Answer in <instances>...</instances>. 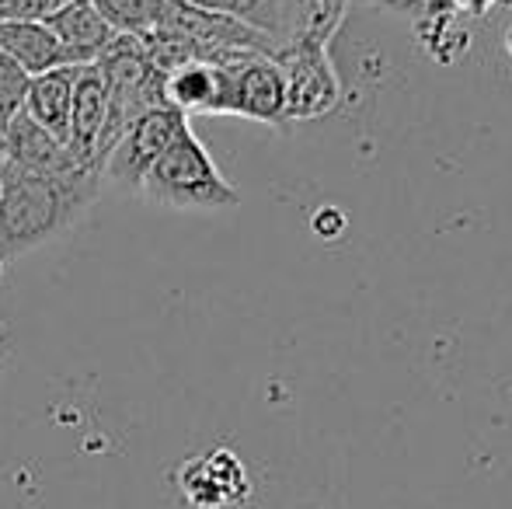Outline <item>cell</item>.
I'll return each mask as SVG.
<instances>
[{
	"mask_svg": "<svg viewBox=\"0 0 512 509\" xmlns=\"http://www.w3.org/2000/svg\"><path fill=\"white\" fill-rule=\"evenodd\" d=\"M102 171L32 175L0 161V272L67 234L102 196Z\"/></svg>",
	"mask_w": 512,
	"mask_h": 509,
	"instance_id": "6da1fadb",
	"label": "cell"
},
{
	"mask_svg": "<svg viewBox=\"0 0 512 509\" xmlns=\"http://www.w3.org/2000/svg\"><path fill=\"white\" fill-rule=\"evenodd\" d=\"M140 196L168 210H230L241 203V192L223 178L192 126H185L154 161L140 182Z\"/></svg>",
	"mask_w": 512,
	"mask_h": 509,
	"instance_id": "7a4b0ae2",
	"label": "cell"
},
{
	"mask_svg": "<svg viewBox=\"0 0 512 509\" xmlns=\"http://www.w3.org/2000/svg\"><path fill=\"white\" fill-rule=\"evenodd\" d=\"M286 81V123H307L321 119L342 98V84L331 67V56L324 42L293 39L272 53Z\"/></svg>",
	"mask_w": 512,
	"mask_h": 509,
	"instance_id": "3957f363",
	"label": "cell"
},
{
	"mask_svg": "<svg viewBox=\"0 0 512 509\" xmlns=\"http://www.w3.org/2000/svg\"><path fill=\"white\" fill-rule=\"evenodd\" d=\"M185 126H189V116H182V112H175V109L143 112V116L119 136V143L108 150V157L102 161V182H112L126 192H140V182L147 178V171L154 168V161L168 150V143L175 140Z\"/></svg>",
	"mask_w": 512,
	"mask_h": 509,
	"instance_id": "277c9868",
	"label": "cell"
},
{
	"mask_svg": "<svg viewBox=\"0 0 512 509\" xmlns=\"http://www.w3.org/2000/svg\"><path fill=\"white\" fill-rule=\"evenodd\" d=\"M230 112L227 116H244L265 126H286V81L283 70L265 53H230Z\"/></svg>",
	"mask_w": 512,
	"mask_h": 509,
	"instance_id": "5b68a950",
	"label": "cell"
},
{
	"mask_svg": "<svg viewBox=\"0 0 512 509\" xmlns=\"http://www.w3.org/2000/svg\"><path fill=\"white\" fill-rule=\"evenodd\" d=\"M178 489L185 503L196 509H227L248 503L251 478L234 450L216 447L203 457H189L178 468Z\"/></svg>",
	"mask_w": 512,
	"mask_h": 509,
	"instance_id": "8992f818",
	"label": "cell"
},
{
	"mask_svg": "<svg viewBox=\"0 0 512 509\" xmlns=\"http://www.w3.org/2000/svg\"><path fill=\"white\" fill-rule=\"evenodd\" d=\"M227 60V56H223ZM223 60H185L164 74V102L182 116H227L230 74Z\"/></svg>",
	"mask_w": 512,
	"mask_h": 509,
	"instance_id": "52a82bcc",
	"label": "cell"
},
{
	"mask_svg": "<svg viewBox=\"0 0 512 509\" xmlns=\"http://www.w3.org/2000/svg\"><path fill=\"white\" fill-rule=\"evenodd\" d=\"M0 161L14 164L21 171H32V175H70V171L88 168L70 150V143L56 140L39 123H32L25 112H18L0 133Z\"/></svg>",
	"mask_w": 512,
	"mask_h": 509,
	"instance_id": "ba28073f",
	"label": "cell"
},
{
	"mask_svg": "<svg viewBox=\"0 0 512 509\" xmlns=\"http://www.w3.org/2000/svg\"><path fill=\"white\" fill-rule=\"evenodd\" d=\"M42 21L60 39L67 67L95 63L108 49V42L115 39V28L105 21V14L95 7V0H67V4L53 7Z\"/></svg>",
	"mask_w": 512,
	"mask_h": 509,
	"instance_id": "9c48e42d",
	"label": "cell"
},
{
	"mask_svg": "<svg viewBox=\"0 0 512 509\" xmlns=\"http://www.w3.org/2000/svg\"><path fill=\"white\" fill-rule=\"evenodd\" d=\"M108 109V84L102 67L95 63H81L74 74V95H70V150L91 168L95 157L98 133L105 126Z\"/></svg>",
	"mask_w": 512,
	"mask_h": 509,
	"instance_id": "30bf717a",
	"label": "cell"
},
{
	"mask_svg": "<svg viewBox=\"0 0 512 509\" xmlns=\"http://www.w3.org/2000/svg\"><path fill=\"white\" fill-rule=\"evenodd\" d=\"M0 53L14 60L28 74H46L53 67H67L63 63L60 39L42 18L25 21H0Z\"/></svg>",
	"mask_w": 512,
	"mask_h": 509,
	"instance_id": "8fae6325",
	"label": "cell"
},
{
	"mask_svg": "<svg viewBox=\"0 0 512 509\" xmlns=\"http://www.w3.org/2000/svg\"><path fill=\"white\" fill-rule=\"evenodd\" d=\"M77 67H53L46 74H35L28 84L25 116L39 123L56 140L70 143V95H74Z\"/></svg>",
	"mask_w": 512,
	"mask_h": 509,
	"instance_id": "7c38bea8",
	"label": "cell"
},
{
	"mask_svg": "<svg viewBox=\"0 0 512 509\" xmlns=\"http://www.w3.org/2000/svg\"><path fill=\"white\" fill-rule=\"evenodd\" d=\"M171 0H95V7L105 14V21L115 32L147 35L161 25Z\"/></svg>",
	"mask_w": 512,
	"mask_h": 509,
	"instance_id": "4fadbf2b",
	"label": "cell"
},
{
	"mask_svg": "<svg viewBox=\"0 0 512 509\" xmlns=\"http://www.w3.org/2000/svg\"><path fill=\"white\" fill-rule=\"evenodd\" d=\"M28 84H32V74L0 53V133H4V126L11 123L18 112H25Z\"/></svg>",
	"mask_w": 512,
	"mask_h": 509,
	"instance_id": "5bb4252c",
	"label": "cell"
},
{
	"mask_svg": "<svg viewBox=\"0 0 512 509\" xmlns=\"http://www.w3.org/2000/svg\"><path fill=\"white\" fill-rule=\"evenodd\" d=\"M345 227H349V220H345V213L338 210V206H317L314 217H310V231H314L317 238H324V241L342 238Z\"/></svg>",
	"mask_w": 512,
	"mask_h": 509,
	"instance_id": "9a60e30c",
	"label": "cell"
},
{
	"mask_svg": "<svg viewBox=\"0 0 512 509\" xmlns=\"http://www.w3.org/2000/svg\"><path fill=\"white\" fill-rule=\"evenodd\" d=\"M453 14H467V18H485L488 11L502 4V0H446Z\"/></svg>",
	"mask_w": 512,
	"mask_h": 509,
	"instance_id": "2e32d148",
	"label": "cell"
},
{
	"mask_svg": "<svg viewBox=\"0 0 512 509\" xmlns=\"http://www.w3.org/2000/svg\"><path fill=\"white\" fill-rule=\"evenodd\" d=\"M352 4V0H349ZM359 4H373V7H387V11H398V14H411V18H418V14L425 11V0H359Z\"/></svg>",
	"mask_w": 512,
	"mask_h": 509,
	"instance_id": "e0dca14e",
	"label": "cell"
},
{
	"mask_svg": "<svg viewBox=\"0 0 512 509\" xmlns=\"http://www.w3.org/2000/svg\"><path fill=\"white\" fill-rule=\"evenodd\" d=\"M502 42H506V53H509V60H512V25L506 28V39H502Z\"/></svg>",
	"mask_w": 512,
	"mask_h": 509,
	"instance_id": "ac0fdd59",
	"label": "cell"
}]
</instances>
